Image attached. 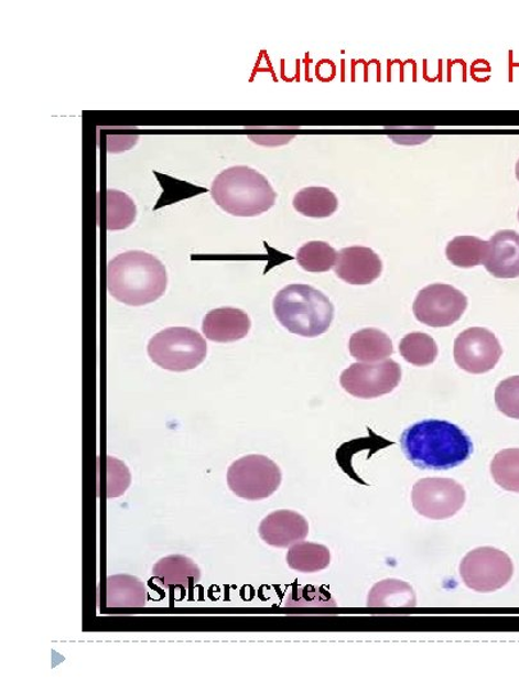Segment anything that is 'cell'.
<instances>
[{"mask_svg":"<svg viewBox=\"0 0 519 692\" xmlns=\"http://www.w3.org/2000/svg\"><path fill=\"white\" fill-rule=\"evenodd\" d=\"M212 198L226 214L235 217H257L270 210L277 193L258 171L235 166L219 173L210 188Z\"/></svg>","mask_w":519,"mask_h":692,"instance_id":"3","label":"cell"},{"mask_svg":"<svg viewBox=\"0 0 519 692\" xmlns=\"http://www.w3.org/2000/svg\"><path fill=\"white\" fill-rule=\"evenodd\" d=\"M149 357L156 366L172 372L191 371L207 357V343L188 327H170L153 336L148 344Z\"/></svg>","mask_w":519,"mask_h":692,"instance_id":"5","label":"cell"},{"mask_svg":"<svg viewBox=\"0 0 519 692\" xmlns=\"http://www.w3.org/2000/svg\"><path fill=\"white\" fill-rule=\"evenodd\" d=\"M107 288L118 302L147 305L166 291L167 272L160 259L143 250L125 251L107 266Z\"/></svg>","mask_w":519,"mask_h":692,"instance_id":"2","label":"cell"},{"mask_svg":"<svg viewBox=\"0 0 519 692\" xmlns=\"http://www.w3.org/2000/svg\"><path fill=\"white\" fill-rule=\"evenodd\" d=\"M412 502L417 513L443 521L459 512L466 490L451 478H423L413 486Z\"/></svg>","mask_w":519,"mask_h":692,"instance_id":"8","label":"cell"},{"mask_svg":"<svg viewBox=\"0 0 519 692\" xmlns=\"http://www.w3.org/2000/svg\"><path fill=\"white\" fill-rule=\"evenodd\" d=\"M251 327L248 314L236 309L210 311L203 321V333L210 342L234 343L244 339Z\"/></svg>","mask_w":519,"mask_h":692,"instance_id":"15","label":"cell"},{"mask_svg":"<svg viewBox=\"0 0 519 692\" xmlns=\"http://www.w3.org/2000/svg\"><path fill=\"white\" fill-rule=\"evenodd\" d=\"M495 403L502 414L519 420V376L509 377L498 385Z\"/></svg>","mask_w":519,"mask_h":692,"instance_id":"27","label":"cell"},{"mask_svg":"<svg viewBox=\"0 0 519 692\" xmlns=\"http://www.w3.org/2000/svg\"><path fill=\"white\" fill-rule=\"evenodd\" d=\"M468 299L458 289L432 284L417 295L413 312L421 324L430 327H450L466 312Z\"/></svg>","mask_w":519,"mask_h":692,"instance_id":"9","label":"cell"},{"mask_svg":"<svg viewBox=\"0 0 519 692\" xmlns=\"http://www.w3.org/2000/svg\"><path fill=\"white\" fill-rule=\"evenodd\" d=\"M349 350L353 358L365 364H376L391 357L394 348L390 337L381 329L365 328L352 335Z\"/></svg>","mask_w":519,"mask_h":692,"instance_id":"17","label":"cell"},{"mask_svg":"<svg viewBox=\"0 0 519 692\" xmlns=\"http://www.w3.org/2000/svg\"><path fill=\"white\" fill-rule=\"evenodd\" d=\"M281 469L266 455H246L234 462L227 471V485L241 499L257 501L270 498L279 490Z\"/></svg>","mask_w":519,"mask_h":692,"instance_id":"6","label":"cell"},{"mask_svg":"<svg viewBox=\"0 0 519 692\" xmlns=\"http://www.w3.org/2000/svg\"><path fill=\"white\" fill-rule=\"evenodd\" d=\"M491 475L501 489L519 493V447L501 451L495 455L491 462Z\"/></svg>","mask_w":519,"mask_h":692,"instance_id":"26","label":"cell"},{"mask_svg":"<svg viewBox=\"0 0 519 692\" xmlns=\"http://www.w3.org/2000/svg\"><path fill=\"white\" fill-rule=\"evenodd\" d=\"M516 177L519 181V160H518V162L516 164Z\"/></svg>","mask_w":519,"mask_h":692,"instance_id":"28","label":"cell"},{"mask_svg":"<svg viewBox=\"0 0 519 692\" xmlns=\"http://www.w3.org/2000/svg\"><path fill=\"white\" fill-rule=\"evenodd\" d=\"M485 269L497 279L519 278V234L501 230L491 238Z\"/></svg>","mask_w":519,"mask_h":692,"instance_id":"14","label":"cell"},{"mask_svg":"<svg viewBox=\"0 0 519 692\" xmlns=\"http://www.w3.org/2000/svg\"><path fill=\"white\" fill-rule=\"evenodd\" d=\"M258 531L267 545L290 548L309 537L310 525L294 510H277L263 519Z\"/></svg>","mask_w":519,"mask_h":692,"instance_id":"13","label":"cell"},{"mask_svg":"<svg viewBox=\"0 0 519 692\" xmlns=\"http://www.w3.org/2000/svg\"><path fill=\"white\" fill-rule=\"evenodd\" d=\"M335 271L350 285H369L381 277L382 262L371 248H345L337 253Z\"/></svg>","mask_w":519,"mask_h":692,"instance_id":"12","label":"cell"},{"mask_svg":"<svg viewBox=\"0 0 519 692\" xmlns=\"http://www.w3.org/2000/svg\"><path fill=\"white\" fill-rule=\"evenodd\" d=\"M518 219H519V210H518Z\"/></svg>","mask_w":519,"mask_h":692,"instance_id":"29","label":"cell"},{"mask_svg":"<svg viewBox=\"0 0 519 692\" xmlns=\"http://www.w3.org/2000/svg\"><path fill=\"white\" fill-rule=\"evenodd\" d=\"M400 444L407 459L421 469H452L474 453V444L466 432L457 424L440 420L412 424L403 432Z\"/></svg>","mask_w":519,"mask_h":692,"instance_id":"1","label":"cell"},{"mask_svg":"<svg viewBox=\"0 0 519 692\" xmlns=\"http://www.w3.org/2000/svg\"><path fill=\"white\" fill-rule=\"evenodd\" d=\"M273 311L289 333L303 337L325 334L334 320V305L329 299L304 284L280 290L273 301Z\"/></svg>","mask_w":519,"mask_h":692,"instance_id":"4","label":"cell"},{"mask_svg":"<svg viewBox=\"0 0 519 692\" xmlns=\"http://www.w3.org/2000/svg\"><path fill=\"white\" fill-rule=\"evenodd\" d=\"M137 218L136 203L122 192L108 191L105 196V224L109 231L125 230Z\"/></svg>","mask_w":519,"mask_h":692,"instance_id":"23","label":"cell"},{"mask_svg":"<svg viewBox=\"0 0 519 692\" xmlns=\"http://www.w3.org/2000/svg\"><path fill=\"white\" fill-rule=\"evenodd\" d=\"M293 204L299 214L311 218L332 217L339 207L336 195L327 187H305L295 195Z\"/></svg>","mask_w":519,"mask_h":692,"instance_id":"20","label":"cell"},{"mask_svg":"<svg viewBox=\"0 0 519 692\" xmlns=\"http://www.w3.org/2000/svg\"><path fill=\"white\" fill-rule=\"evenodd\" d=\"M490 242L475 236H458L446 247V258L461 269H472L485 264L489 256Z\"/></svg>","mask_w":519,"mask_h":692,"instance_id":"21","label":"cell"},{"mask_svg":"<svg viewBox=\"0 0 519 692\" xmlns=\"http://www.w3.org/2000/svg\"><path fill=\"white\" fill-rule=\"evenodd\" d=\"M402 357L415 367H426L437 358L439 349L434 339L424 333H412L403 337L399 345Z\"/></svg>","mask_w":519,"mask_h":692,"instance_id":"25","label":"cell"},{"mask_svg":"<svg viewBox=\"0 0 519 692\" xmlns=\"http://www.w3.org/2000/svg\"><path fill=\"white\" fill-rule=\"evenodd\" d=\"M147 603L143 582L129 575H116L107 580V607L141 608Z\"/></svg>","mask_w":519,"mask_h":692,"instance_id":"19","label":"cell"},{"mask_svg":"<svg viewBox=\"0 0 519 692\" xmlns=\"http://www.w3.org/2000/svg\"><path fill=\"white\" fill-rule=\"evenodd\" d=\"M153 575L154 579L161 581L160 584L163 587L193 588L196 582L201 581L202 571L191 558L171 555L156 562Z\"/></svg>","mask_w":519,"mask_h":692,"instance_id":"16","label":"cell"},{"mask_svg":"<svg viewBox=\"0 0 519 692\" xmlns=\"http://www.w3.org/2000/svg\"><path fill=\"white\" fill-rule=\"evenodd\" d=\"M286 561L291 570L314 573L328 567L332 554L325 545L301 541L290 547Z\"/></svg>","mask_w":519,"mask_h":692,"instance_id":"22","label":"cell"},{"mask_svg":"<svg viewBox=\"0 0 519 692\" xmlns=\"http://www.w3.org/2000/svg\"><path fill=\"white\" fill-rule=\"evenodd\" d=\"M502 349L497 336L484 327L464 329L454 343V359L463 371L482 375L491 371Z\"/></svg>","mask_w":519,"mask_h":692,"instance_id":"11","label":"cell"},{"mask_svg":"<svg viewBox=\"0 0 519 692\" xmlns=\"http://www.w3.org/2000/svg\"><path fill=\"white\" fill-rule=\"evenodd\" d=\"M402 380V368L387 359L380 364H354L340 376L346 392L359 399H375L390 394Z\"/></svg>","mask_w":519,"mask_h":692,"instance_id":"10","label":"cell"},{"mask_svg":"<svg viewBox=\"0 0 519 692\" xmlns=\"http://www.w3.org/2000/svg\"><path fill=\"white\" fill-rule=\"evenodd\" d=\"M461 577L476 593H494L505 587L513 576V562L499 549L483 547L463 558Z\"/></svg>","mask_w":519,"mask_h":692,"instance_id":"7","label":"cell"},{"mask_svg":"<svg viewBox=\"0 0 519 692\" xmlns=\"http://www.w3.org/2000/svg\"><path fill=\"white\" fill-rule=\"evenodd\" d=\"M296 262L306 272H328L336 266L337 251L325 241H310L298 250Z\"/></svg>","mask_w":519,"mask_h":692,"instance_id":"24","label":"cell"},{"mask_svg":"<svg viewBox=\"0 0 519 692\" xmlns=\"http://www.w3.org/2000/svg\"><path fill=\"white\" fill-rule=\"evenodd\" d=\"M369 608H414V590L407 582L397 579L382 580L369 592Z\"/></svg>","mask_w":519,"mask_h":692,"instance_id":"18","label":"cell"}]
</instances>
